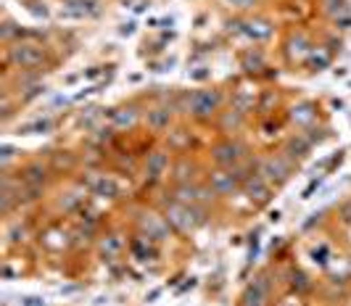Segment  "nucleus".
Here are the masks:
<instances>
[{
    "label": "nucleus",
    "instance_id": "f257e3e1",
    "mask_svg": "<svg viewBox=\"0 0 351 306\" xmlns=\"http://www.w3.org/2000/svg\"><path fill=\"white\" fill-rule=\"evenodd\" d=\"M219 106H222V92L217 88H204L188 95V114L198 122H206L214 114H219Z\"/></svg>",
    "mask_w": 351,
    "mask_h": 306
},
{
    "label": "nucleus",
    "instance_id": "f03ea898",
    "mask_svg": "<svg viewBox=\"0 0 351 306\" xmlns=\"http://www.w3.org/2000/svg\"><path fill=\"white\" fill-rule=\"evenodd\" d=\"M167 222L175 225L177 230H195L204 222V216L195 209V203H177L175 201L167 209Z\"/></svg>",
    "mask_w": 351,
    "mask_h": 306
},
{
    "label": "nucleus",
    "instance_id": "7ed1b4c3",
    "mask_svg": "<svg viewBox=\"0 0 351 306\" xmlns=\"http://www.w3.org/2000/svg\"><path fill=\"white\" fill-rule=\"evenodd\" d=\"M45 51L35 42H16L14 48H8V61L19 69H35L43 64Z\"/></svg>",
    "mask_w": 351,
    "mask_h": 306
},
{
    "label": "nucleus",
    "instance_id": "20e7f679",
    "mask_svg": "<svg viewBox=\"0 0 351 306\" xmlns=\"http://www.w3.org/2000/svg\"><path fill=\"white\" fill-rule=\"evenodd\" d=\"M291 169H293V166H291V159H288V156H267V159H262V164H259V175H262L269 185H282V182H288Z\"/></svg>",
    "mask_w": 351,
    "mask_h": 306
},
{
    "label": "nucleus",
    "instance_id": "39448f33",
    "mask_svg": "<svg viewBox=\"0 0 351 306\" xmlns=\"http://www.w3.org/2000/svg\"><path fill=\"white\" fill-rule=\"evenodd\" d=\"M243 156H246V145L238 143V140H222L219 145L211 148V159H214L217 166H222V169H230V166L241 164Z\"/></svg>",
    "mask_w": 351,
    "mask_h": 306
},
{
    "label": "nucleus",
    "instance_id": "423d86ee",
    "mask_svg": "<svg viewBox=\"0 0 351 306\" xmlns=\"http://www.w3.org/2000/svg\"><path fill=\"white\" fill-rule=\"evenodd\" d=\"M269 304V280L267 275L254 277V283L243 290L241 296V306H267Z\"/></svg>",
    "mask_w": 351,
    "mask_h": 306
},
{
    "label": "nucleus",
    "instance_id": "0eeeda50",
    "mask_svg": "<svg viewBox=\"0 0 351 306\" xmlns=\"http://www.w3.org/2000/svg\"><path fill=\"white\" fill-rule=\"evenodd\" d=\"M209 185L217 196H232L241 182L235 180V175H232L230 169H222V166H219V169H214L209 175Z\"/></svg>",
    "mask_w": 351,
    "mask_h": 306
},
{
    "label": "nucleus",
    "instance_id": "6e6552de",
    "mask_svg": "<svg viewBox=\"0 0 351 306\" xmlns=\"http://www.w3.org/2000/svg\"><path fill=\"white\" fill-rule=\"evenodd\" d=\"M241 188H243V193H246L248 199L256 201V203H267L269 196H272V185L264 180L259 172H256V175H251Z\"/></svg>",
    "mask_w": 351,
    "mask_h": 306
},
{
    "label": "nucleus",
    "instance_id": "1a4fd4ad",
    "mask_svg": "<svg viewBox=\"0 0 351 306\" xmlns=\"http://www.w3.org/2000/svg\"><path fill=\"white\" fill-rule=\"evenodd\" d=\"M309 151H312V143H309V138H306V135H293V138H288L285 145H282V156H288L291 162H301V159H306V156H309Z\"/></svg>",
    "mask_w": 351,
    "mask_h": 306
},
{
    "label": "nucleus",
    "instance_id": "9d476101",
    "mask_svg": "<svg viewBox=\"0 0 351 306\" xmlns=\"http://www.w3.org/2000/svg\"><path fill=\"white\" fill-rule=\"evenodd\" d=\"M145 125H148V129L151 132H167L169 129V125H172V108L169 106H156L151 108L148 114H145Z\"/></svg>",
    "mask_w": 351,
    "mask_h": 306
},
{
    "label": "nucleus",
    "instance_id": "9b49d317",
    "mask_svg": "<svg viewBox=\"0 0 351 306\" xmlns=\"http://www.w3.org/2000/svg\"><path fill=\"white\" fill-rule=\"evenodd\" d=\"M143 233L148 235V238H154V240H164L169 230H167V222L156 214H143Z\"/></svg>",
    "mask_w": 351,
    "mask_h": 306
},
{
    "label": "nucleus",
    "instance_id": "f8f14e48",
    "mask_svg": "<svg viewBox=\"0 0 351 306\" xmlns=\"http://www.w3.org/2000/svg\"><path fill=\"white\" fill-rule=\"evenodd\" d=\"M90 188H93V193L101 196V199H117V196H119V185H117L114 177H108V175H98Z\"/></svg>",
    "mask_w": 351,
    "mask_h": 306
},
{
    "label": "nucleus",
    "instance_id": "ddd939ff",
    "mask_svg": "<svg viewBox=\"0 0 351 306\" xmlns=\"http://www.w3.org/2000/svg\"><path fill=\"white\" fill-rule=\"evenodd\" d=\"M243 32H246L251 40H269L272 37V24L267 21V18H251V21H246L243 24Z\"/></svg>",
    "mask_w": 351,
    "mask_h": 306
},
{
    "label": "nucleus",
    "instance_id": "4468645a",
    "mask_svg": "<svg viewBox=\"0 0 351 306\" xmlns=\"http://www.w3.org/2000/svg\"><path fill=\"white\" fill-rule=\"evenodd\" d=\"M167 169H169V153H167V151H154V153H148L145 172H148L151 177H161Z\"/></svg>",
    "mask_w": 351,
    "mask_h": 306
},
{
    "label": "nucleus",
    "instance_id": "2eb2a0df",
    "mask_svg": "<svg viewBox=\"0 0 351 306\" xmlns=\"http://www.w3.org/2000/svg\"><path fill=\"white\" fill-rule=\"evenodd\" d=\"M138 116H141V111L138 108H117V111H111V122L119 127H132L135 122H138Z\"/></svg>",
    "mask_w": 351,
    "mask_h": 306
},
{
    "label": "nucleus",
    "instance_id": "dca6fc26",
    "mask_svg": "<svg viewBox=\"0 0 351 306\" xmlns=\"http://www.w3.org/2000/svg\"><path fill=\"white\" fill-rule=\"evenodd\" d=\"M48 180V169L43 166V164H29L27 169H24V182L27 185H32V188H40L43 182Z\"/></svg>",
    "mask_w": 351,
    "mask_h": 306
},
{
    "label": "nucleus",
    "instance_id": "f3484780",
    "mask_svg": "<svg viewBox=\"0 0 351 306\" xmlns=\"http://www.w3.org/2000/svg\"><path fill=\"white\" fill-rule=\"evenodd\" d=\"M51 129H53V119L45 116V119H37V122L24 127V135H45V132H51Z\"/></svg>",
    "mask_w": 351,
    "mask_h": 306
},
{
    "label": "nucleus",
    "instance_id": "a211bd4d",
    "mask_svg": "<svg viewBox=\"0 0 351 306\" xmlns=\"http://www.w3.org/2000/svg\"><path fill=\"white\" fill-rule=\"evenodd\" d=\"M309 51H312V48H309V40H306V37L304 35L293 37V42H291V55H293V58H304Z\"/></svg>",
    "mask_w": 351,
    "mask_h": 306
},
{
    "label": "nucleus",
    "instance_id": "6ab92c4d",
    "mask_svg": "<svg viewBox=\"0 0 351 306\" xmlns=\"http://www.w3.org/2000/svg\"><path fill=\"white\" fill-rule=\"evenodd\" d=\"M222 119H225V122H222V129H225V132H228L230 127H232V129H238V127L243 125L241 111H225V116H222Z\"/></svg>",
    "mask_w": 351,
    "mask_h": 306
},
{
    "label": "nucleus",
    "instance_id": "aec40b11",
    "mask_svg": "<svg viewBox=\"0 0 351 306\" xmlns=\"http://www.w3.org/2000/svg\"><path fill=\"white\" fill-rule=\"evenodd\" d=\"M312 119H315L312 106H299L296 111H293V122H299V125H309Z\"/></svg>",
    "mask_w": 351,
    "mask_h": 306
},
{
    "label": "nucleus",
    "instance_id": "412c9836",
    "mask_svg": "<svg viewBox=\"0 0 351 306\" xmlns=\"http://www.w3.org/2000/svg\"><path fill=\"white\" fill-rule=\"evenodd\" d=\"M225 3H228V5H232V8H243V11L256 5V0H225Z\"/></svg>",
    "mask_w": 351,
    "mask_h": 306
},
{
    "label": "nucleus",
    "instance_id": "4be33fe9",
    "mask_svg": "<svg viewBox=\"0 0 351 306\" xmlns=\"http://www.w3.org/2000/svg\"><path fill=\"white\" fill-rule=\"evenodd\" d=\"M14 153H16V151H14L11 145H3V166H8V164H11Z\"/></svg>",
    "mask_w": 351,
    "mask_h": 306
},
{
    "label": "nucleus",
    "instance_id": "5701e85b",
    "mask_svg": "<svg viewBox=\"0 0 351 306\" xmlns=\"http://www.w3.org/2000/svg\"><path fill=\"white\" fill-rule=\"evenodd\" d=\"M21 306H45V301H43V298H37V296H27V298L21 301Z\"/></svg>",
    "mask_w": 351,
    "mask_h": 306
},
{
    "label": "nucleus",
    "instance_id": "b1692460",
    "mask_svg": "<svg viewBox=\"0 0 351 306\" xmlns=\"http://www.w3.org/2000/svg\"><path fill=\"white\" fill-rule=\"evenodd\" d=\"M14 32H16V29H14V24H11V21H5V29H3V40H11V37H14Z\"/></svg>",
    "mask_w": 351,
    "mask_h": 306
},
{
    "label": "nucleus",
    "instance_id": "393cba45",
    "mask_svg": "<svg viewBox=\"0 0 351 306\" xmlns=\"http://www.w3.org/2000/svg\"><path fill=\"white\" fill-rule=\"evenodd\" d=\"M341 216H343V222H349V225H351V201L343 206V209H341Z\"/></svg>",
    "mask_w": 351,
    "mask_h": 306
}]
</instances>
